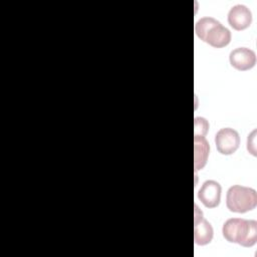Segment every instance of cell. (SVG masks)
<instances>
[{"label":"cell","instance_id":"1","mask_svg":"<svg viewBox=\"0 0 257 257\" xmlns=\"http://www.w3.org/2000/svg\"><path fill=\"white\" fill-rule=\"evenodd\" d=\"M222 234L230 243L252 247L257 241V222L242 218H230L223 224Z\"/></svg>","mask_w":257,"mask_h":257},{"label":"cell","instance_id":"2","mask_svg":"<svg viewBox=\"0 0 257 257\" xmlns=\"http://www.w3.org/2000/svg\"><path fill=\"white\" fill-rule=\"evenodd\" d=\"M196 35L215 48L227 46L231 41V31L214 17L206 16L195 24Z\"/></svg>","mask_w":257,"mask_h":257},{"label":"cell","instance_id":"3","mask_svg":"<svg viewBox=\"0 0 257 257\" xmlns=\"http://www.w3.org/2000/svg\"><path fill=\"white\" fill-rule=\"evenodd\" d=\"M257 193L253 188L241 185L231 186L226 194V206L230 212L246 213L255 209Z\"/></svg>","mask_w":257,"mask_h":257},{"label":"cell","instance_id":"4","mask_svg":"<svg viewBox=\"0 0 257 257\" xmlns=\"http://www.w3.org/2000/svg\"><path fill=\"white\" fill-rule=\"evenodd\" d=\"M215 145L221 155L229 156L234 154L240 145V137L236 130L223 127L215 135Z\"/></svg>","mask_w":257,"mask_h":257},{"label":"cell","instance_id":"5","mask_svg":"<svg viewBox=\"0 0 257 257\" xmlns=\"http://www.w3.org/2000/svg\"><path fill=\"white\" fill-rule=\"evenodd\" d=\"M194 216V241L197 245H207L213 239V227L206 219H204L203 212L199 209L197 204H195Z\"/></svg>","mask_w":257,"mask_h":257},{"label":"cell","instance_id":"6","mask_svg":"<svg viewBox=\"0 0 257 257\" xmlns=\"http://www.w3.org/2000/svg\"><path fill=\"white\" fill-rule=\"evenodd\" d=\"M222 187L214 180H207L198 192V198L207 208H216L221 201Z\"/></svg>","mask_w":257,"mask_h":257},{"label":"cell","instance_id":"7","mask_svg":"<svg viewBox=\"0 0 257 257\" xmlns=\"http://www.w3.org/2000/svg\"><path fill=\"white\" fill-rule=\"evenodd\" d=\"M230 64L240 71L251 69L256 64L255 52L247 47H238L229 54Z\"/></svg>","mask_w":257,"mask_h":257},{"label":"cell","instance_id":"8","mask_svg":"<svg viewBox=\"0 0 257 257\" xmlns=\"http://www.w3.org/2000/svg\"><path fill=\"white\" fill-rule=\"evenodd\" d=\"M227 19L233 29L240 31L250 26L252 22V13L246 5L236 4L230 8Z\"/></svg>","mask_w":257,"mask_h":257},{"label":"cell","instance_id":"9","mask_svg":"<svg viewBox=\"0 0 257 257\" xmlns=\"http://www.w3.org/2000/svg\"><path fill=\"white\" fill-rule=\"evenodd\" d=\"M210 146L205 137L194 136V168L195 172L202 170L208 161Z\"/></svg>","mask_w":257,"mask_h":257},{"label":"cell","instance_id":"10","mask_svg":"<svg viewBox=\"0 0 257 257\" xmlns=\"http://www.w3.org/2000/svg\"><path fill=\"white\" fill-rule=\"evenodd\" d=\"M209 131V122L205 117L197 116L194 119V136L205 137Z\"/></svg>","mask_w":257,"mask_h":257},{"label":"cell","instance_id":"11","mask_svg":"<svg viewBox=\"0 0 257 257\" xmlns=\"http://www.w3.org/2000/svg\"><path fill=\"white\" fill-rule=\"evenodd\" d=\"M256 130H254L247 139V150L250 154L253 156H257L256 154V145H255V139H256Z\"/></svg>","mask_w":257,"mask_h":257}]
</instances>
